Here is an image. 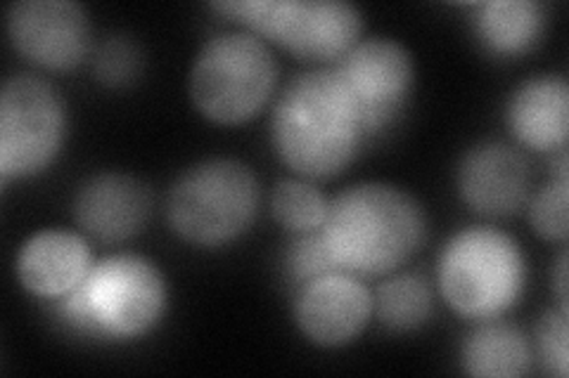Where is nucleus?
<instances>
[{"label":"nucleus","mask_w":569,"mask_h":378,"mask_svg":"<svg viewBox=\"0 0 569 378\" xmlns=\"http://www.w3.org/2000/svg\"><path fill=\"white\" fill-rule=\"evenodd\" d=\"M366 137L359 104L335 69L295 76L273 106V150L284 166L311 183L347 171Z\"/></svg>","instance_id":"nucleus-1"},{"label":"nucleus","mask_w":569,"mask_h":378,"mask_svg":"<svg viewBox=\"0 0 569 378\" xmlns=\"http://www.w3.org/2000/svg\"><path fill=\"white\" fill-rule=\"evenodd\" d=\"M320 237L337 269L387 277L411 260L430 234L425 206L389 183H359L330 200Z\"/></svg>","instance_id":"nucleus-2"},{"label":"nucleus","mask_w":569,"mask_h":378,"mask_svg":"<svg viewBox=\"0 0 569 378\" xmlns=\"http://www.w3.org/2000/svg\"><path fill=\"white\" fill-rule=\"evenodd\" d=\"M169 310V284L150 258L112 254L88 269L86 279L60 300L71 329L98 340H136L152 334Z\"/></svg>","instance_id":"nucleus-3"},{"label":"nucleus","mask_w":569,"mask_h":378,"mask_svg":"<svg viewBox=\"0 0 569 378\" xmlns=\"http://www.w3.org/2000/svg\"><path fill=\"white\" fill-rule=\"evenodd\" d=\"M437 284L443 303L458 317L501 319L525 296V251L512 234L498 227H466L443 246Z\"/></svg>","instance_id":"nucleus-4"},{"label":"nucleus","mask_w":569,"mask_h":378,"mask_svg":"<svg viewBox=\"0 0 569 378\" xmlns=\"http://www.w3.org/2000/svg\"><path fill=\"white\" fill-rule=\"evenodd\" d=\"M259 206L254 171L238 159L213 156L178 175L169 190L167 218L186 244L219 248L254 225Z\"/></svg>","instance_id":"nucleus-5"},{"label":"nucleus","mask_w":569,"mask_h":378,"mask_svg":"<svg viewBox=\"0 0 569 378\" xmlns=\"http://www.w3.org/2000/svg\"><path fill=\"white\" fill-rule=\"evenodd\" d=\"M278 85L271 48L249 31H223L200 48L190 69L194 110L219 125L257 119Z\"/></svg>","instance_id":"nucleus-6"},{"label":"nucleus","mask_w":569,"mask_h":378,"mask_svg":"<svg viewBox=\"0 0 569 378\" xmlns=\"http://www.w3.org/2000/svg\"><path fill=\"white\" fill-rule=\"evenodd\" d=\"M211 8L311 62H340L363 33L361 10L345 0H221Z\"/></svg>","instance_id":"nucleus-7"},{"label":"nucleus","mask_w":569,"mask_h":378,"mask_svg":"<svg viewBox=\"0 0 569 378\" xmlns=\"http://www.w3.org/2000/svg\"><path fill=\"white\" fill-rule=\"evenodd\" d=\"M62 95L39 76L20 74L0 90V177L29 180L52 166L67 140Z\"/></svg>","instance_id":"nucleus-8"},{"label":"nucleus","mask_w":569,"mask_h":378,"mask_svg":"<svg viewBox=\"0 0 569 378\" xmlns=\"http://www.w3.org/2000/svg\"><path fill=\"white\" fill-rule=\"evenodd\" d=\"M332 69L359 104L368 137L395 123L416 85L411 52L391 39L359 41Z\"/></svg>","instance_id":"nucleus-9"},{"label":"nucleus","mask_w":569,"mask_h":378,"mask_svg":"<svg viewBox=\"0 0 569 378\" xmlns=\"http://www.w3.org/2000/svg\"><path fill=\"white\" fill-rule=\"evenodd\" d=\"M6 27L12 48L41 69L69 71L91 55V20L74 0H17Z\"/></svg>","instance_id":"nucleus-10"},{"label":"nucleus","mask_w":569,"mask_h":378,"mask_svg":"<svg viewBox=\"0 0 569 378\" xmlns=\"http://www.w3.org/2000/svg\"><path fill=\"white\" fill-rule=\"evenodd\" d=\"M292 313L309 344L335 350L353 344L366 331L376 315V298L361 277L332 269L299 284Z\"/></svg>","instance_id":"nucleus-11"},{"label":"nucleus","mask_w":569,"mask_h":378,"mask_svg":"<svg viewBox=\"0 0 569 378\" xmlns=\"http://www.w3.org/2000/svg\"><path fill=\"white\" fill-rule=\"evenodd\" d=\"M456 185L460 200L487 218H510L527 206L531 171L520 150L485 140L462 154Z\"/></svg>","instance_id":"nucleus-12"},{"label":"nucleus","mask_w":569,"mask_h":378,"mask_svg":"<svg viewBox=\"0 0 569 378\" xmlns=\"http://www.w3.org/2000/svg\"><path fill=\"white\" fill-rule=\"evenodd\" d=\"M71 213L88 237L102 244H123L146 229L152 215V194L142 180L107 171L81 183Z\"/></svg>","instance_id":"nucleus-13"},{"label":"nucleus","mask_w":569,"mask_h":378,"mask_svg":"<svg viewBox=\"0 0 569 378\" xmlns=\"http://www.w3.org/2000/svg\"><path fill=\"white\" fill-rule=\"evenodd\" d=\"M93 267L91 244L71 229H39L17 251V279L22 289L43 300H62Z\"/></svg>","instance_id":"nucleus-14"},{"label":"nucleus","mask_w":569,"mask_h":378,"mask_svg":"<svg viewBox=\"0 0 569 378\" xmlns=\"http://www.w3.org/2000/svg\"><path fill=\"white\" fill-rule=\"evenodd\" d=\"M506 125L531 152H562L569 135V85L562 76H531L512 90Z\"/></svg>","instance_id":"nucleus-15"},{"label":"nucleus","mask_w":569,"mask_h":378,"mask_svg":"<svg viewBox=\"0 0 569 378\" xmlns=\"http://www.w3.org/2000/svg\"><path fill=\"white\" fill-rule=\"evenodd\" d=\"M531 362L527 334L501 319L477 321L460 346L462 371L475 378H522Z\"/></svg>","instance_id":"nucleus-16"},{"label":"nucleus","mask_w":569,"mask_h":378,"mask_svg":"<svg viewBox=\"0 0 569 378\" xmlns=\"http://www.w3.org/2000/svg\"><path fill=\"white\" fill-rule=\"evenodd\" d=\"M546 31L539 0H487L475 6V33L491 55L520 58L537 48Z\"/></svg>","instance_id":"nucleus-17"},{"label":"nucleus","mask_w":569,"mask_h":378,"mask_svg":"<svg viewBox=\"0 0 569 378\" xmlns=\"http://www.w3.org/2000/svg\"><path fill=\"white\" fill-rule=\"evenodd\" d=\"M372 298H376L378 319L391 334L418 331L435 313L432 284L416 273L391 275Z\"/></svg>","instance_id":"nucleus-18"},{"label":"nucleus","mask_w":569,"mask_h":378,"mask_svg":"<svg viewBox=\"0 0 569 378\" xmlns=\"http://www.w3.org/2000/svg\"><path fill=\"white\" fill-rule=\"evenodd\" d=\"M328 206V196L305 177L280 180L271 192L273 218L295 234L320 229V225L326 223Z\"/></svg>","instance_id":"nucleus-19"},{"label":"nucleus","mask_w":569,"mask_h":378,"mask_svg":"<svg viewBox=\"0 0 569 378\" xmlns=\"http://www.w3.org/2000/svg\"><path fill=\"white\" fill-rule=\"evenodd\" d=\"M567 154L560 152L558 175L546 183L537 194L527 202L529 223L533 232L546 242H565L569 232L567 218Z\"/></svg>","instance_id":"nucleus-20"},{"label":"nucleus","mask_w":569,"mask_h":378,"mask_svg":"<svg viewBox=\"0 0 569 378\" xmlns=\"http://www.w3.org/2000/svg\"><path fill=\"white\" fill-rule=\"evenodd\" d=\"M142 64H146L142 50L129 35H110L98 45L93 58L96 79L107 88H127L136 83L142 74Z\"/></svg>","instance_id":"nucleus-21"},{"label":"nucleus","mask_w":569,"mask_h":378,"mask_svg":"<svg viewBox=\"0 0 569 378\" xmlns=\"http://www.w3.org/2000/svg\"><path fill=\"white\" fill-rule=\"evenodd\" d=\"M537 350L539 362L543 365L546 374L567 378L569 371V329H567V313L546 310L537 324Z\"/></svg>","instance_id":"nucleus-22"},{"label":"nucleus","mask_w":569,"mask_h":378,"mask_svg":"<svg viewBox=\"0 0 569 378\" xmlns=\"http://www.w3.org/2000/svg\"><path fill=\"white\" fill-rule=\"evenodd\" d=\"M284 265H288V273L297 284H305L337 269L318 229L297 234V239L288 248V256H284Z\"/></svg>","instance_id":"nucleus-23"},{"label":"nucleus","mask_w":569,"mask_h":378,"mask_svg":"<svg viewBox=\"0 0 569 378\" xmlns=\"http://www.w3.org/2000/svg\"><path fill=\"white\" fill-rule=\"evenodd\" d=\"M553 286H556V296H558L560 310L567 313V248L560 251V258H558V263H556Z\"/></svg>","instance_id":"nucleus-24"}]
</instances>
